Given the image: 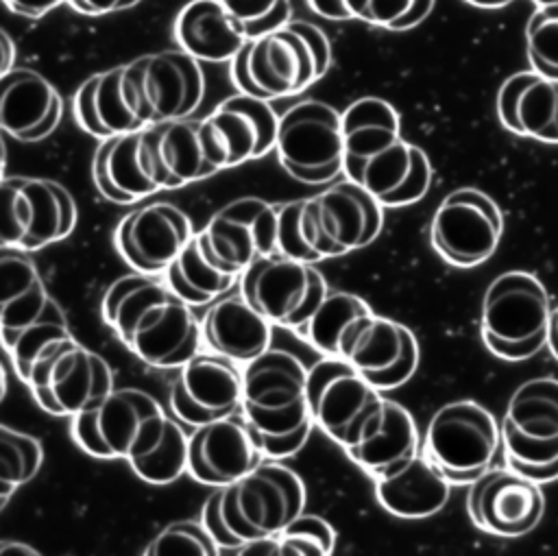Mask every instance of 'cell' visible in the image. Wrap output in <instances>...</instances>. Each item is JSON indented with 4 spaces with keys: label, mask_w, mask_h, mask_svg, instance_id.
I'll list each match as a JSON object with an SVG mask.
<instances>
[{
    "label": "cell",
    "mask_w": 558,
    "mask_h": 556,
    "mask_svg": "<svg viewBox=\"0 0 558 556\" xmlns=\"http://www.w3.org/2000/svg\"><path fill=\"white\" fill-rule=\"evenodd\" d=\"M344 174L384 207L421 201L432 185L423 148L401 135L399 111L379 96H362L342 111Z\"/></svg>",
    "instance_id": "1"
},
{
    "label": "cell",
    "mask_w": 558,
    "mask_h": 556,
    "mask_svg": "<svg viewBox=\"0 0 558 556\" xmlns=\"http://www.w3.org/2000/svg\"><path fill=\"white\" fill-rule=\"evenodd\" d=\"M102 318L126 349L155 368H179L198 353L201 321L166 279L118 277L102 294Z\"/></svg>",
    "instance_id": "2"
},
{
    "label": "cell",
    "mask_w": 558,
    "mask_h": 556,
    "mask_svg": "<svg viewBox=\"0 0 558 556\" xmlns=\"http://www.w3.org/2000/svg\"><path fill=\"white\" fill-rule=\"evenodd\" d=\"M303 506L301 475L286 464L262 462L240 480L214 486L201 521L220 545V554H238L240 547L281 532Z\"/></svg>",
    "instance_id": "3"
},
{
    "label": "cell",
    "mask_w": 558,
    "mask_h": 556,
    "mask_svg": "<svg viewBox=\"0 0 558 556\" xmlns=\"http://www.w3.org/2000/svg\"><path fill=\"white\" fill-rule=\"evenodd\" d=\"M242 416L266 458L294 456L314 419L307 401V366L288 349H266L244 366Z\"/></svg>",
    "instance_id": "4"
},
{
    "label": "cell",
    "mask_w": 558,
    "mask_h": 556,
    "mask_svg": "<svg viewBox=\"0 0 558 556\" xmlns=\"http://www.w3.org/2000/svg\"><path fill=\"white\" fill-rule=\"evenodd\" d=\"M231 63V81L242 94L277 100L301 94L331 68V44L312 22L290 20L248 39Z\"/></svg>",
    "instance_id": "5"
},
{
    "label": "cell",
    "mask_w": 558,
    "mask_h": 556,
    "mask_svg": "<svg viewBox=\"0 0 558 556\" xmlns=\"http://www.w3.org/2000/svg\"><path fill=\"white\" fill-rule=\"evenodd\" d=\"M551 310L549 294L536 275L508 270L484 292L482 340L501 360H527L547 345Z\"/></svg>",
    "instance_id": "6"
},
{
    "label": "cell",
    "mask_w": 558,
    "mask_h": 556,
    "mask_svg": "<svg viewBox=\"0 0 558 556\" xmlns=\"http://www.w3.org/2000/svg\"><path fill=\"white\" fill-rule=\"evenodd\" d=\"M168 421L146 390L113 388L94 408L72 416V438L89 456L131 462L159 445Z\"/></svg>",
    "instance_id": "7"
},
{
    "label": "cell",
    "mask_w": 558,
    "mask_h": 556,
    "mask_svg": "<svg viewBox=\"0 0 558 556\" xmlns=\"http://www.w3.org/2000/svg\"><path fill=\"white\" fill-rule=\"evenodd\" d=\"M506 464L545 484L558 480V379L534 377L510 397L501 419Z\"/></svg>",
    "instance_id": "8"
},
{
    "label": "cell",
    "mask_w": 558,
    "mask_h": 556,
    "mask_svg": "<svg viewBox=\"0 0 558 556\" xmlns=\"http://www.w3.org/2000/svg\"><path fill=\"white\" fill-rule=\"evenodd\" d=\"M504 449L501 425L473 399L440 406L425 430L421 451L451 484H471L486 473Z\"/></svg>",
    "instance_id": "9"
},
{
    "label": "cell",
    "mask_w": 558,
    "mask_h": 556,
    "mask_svg": "<svg viewBox=\"0 0 558 556\" xmlns=\"http://www.w3.org/2000/svg\"><path fill=\"white\" fill-rule=\"evenodd\" d=\"M307 401L314 423L342 449L360 440L386 403L349 360L331 355L307 366Z\"/></svg>",
    "instance_id": "10"
},
{
    "label": "cell",
    "mask_w": 558,
    "mask_h": 556,
    "mask_svg": "<svg viewBox=\"0 0 558 556\" xmlns=\"http://www.w3.org/2000/svg\"><path fill=\"white\" fill-rule=\"evenodd\" d=\"M275 153L303 183H327L344 172L342 113L323 100H301L279 116Z\"/></svg>",
    "instance_id": "11"
},
{
    "label": "cell",
    "mask_w": 558,
    "mask_h": 556,
    "mask_svg": "<svg viewBox=\"0 0 558 556\" xmlns=\"http://www.w3.org/2000/svg\"><path fill=\"white\" fill-rule=\"evenodd\" d=\"M124 92L144 124L187 118L201 105L205 76L185 50H161L124 63Z\"/></svg>",
    "instance_id": "12"
},
{
    "label": "cell",
    "mask_w": 558,
    "mask_h": 556,
    "mask_svg": "<svg viewBox=\"0 0 558 556\" xmlns=\"http://www.w3.org/2000/svg\"><path fill=\"white\" fill-rule=\"evenodd\" d=\"M24 384L46 412L72 419L113 390V375L105 358L70 336L33 364Z\"/></svg>",
    "instance_id": "13"
},
{
    "label": "cell",
    "mask_w": 558,
    "mask_h": 556,
    "mask_svg": "<svg viewBox=\"0 0 558 556\" xmlns=\"http://www.w3.org/2000/svg\"><path fill=\"white\" fill-rule=\"evenodd\" d=\"M76 205L72 194L44 177L2 179V244L24 251L44 249L72 233Z\"/></svg>",
    "instance_id": "14"
},
{
    "label": "cell",
    "mask_w": 558,
    "mask_h": 556,
    "mask_svg": "<svg viewBox=\"0 0 558 556\" xmlns=\"http://www.w3.org/2000/svg\"><path fill=\"white\" fill-rule=\"evenodd\" d=\"M240 292L272 325L296 329L320 303L327 283L314 264L272 253L244 268Z\"/></svg>",
    "instance_id": "15"
},
{
    "label": "cell",
    "mask_w": 558,
    "mask_h": 556,
    "mask_svg": "<svg viewBox=\"0 0 558 556\" xmlns=\"http://www.w3.org/2000/svg\"><path fill=\"white\" fill-rule=\"evenodd\" d=\"M504 216L499 205L477 188L449 192L434 211L429 238L434 251L453 266H477L499 246Z\"/></svg>",
    "instance_id": "16"
},
{
    "label": "cell",
    "mask_w": 558,
    "mask_h": 556,
    "mask_svg": "<svg viewBox=\"0 0 558 556\" xmlns=\"http://www.w3.org/2000/svg\"><path fill=\"white\" fill-rule=\"evenodd\" d=\"M161 190H177L229 168L227 146L207 118H174L146 126Z\"/></svg>",
    "instance_id": "17"
},
{
    "label": "cell",
    "mask_w": 558,
    "mask_h": 556,
    "mask_svg": "<svg viewBox=\"0 0 558 556\" xmlns=\"http://www.w3.org/2000/svg\"><path fill=\"white\" fill-rule=\"evenodd\" d=\"M471 521L495 536L514 539L532 532L545 512L541 484L506 467H490L469 484Z\"/></svg>",
    "instance_id": "18"
},
{
    "label": "cell",
    "mask_w": 558,
    "mask_h": 556,
    "mask_svg": "<svg viewBox=\"0 0 558 556\" xmlns=\"http://www.w3.org/2000/svg\"><path fill=\"white\" fill-rule=\"evenodd\" d=\"M244 373L220 353H196L170 386V410L187 425H203L242 412Z\"/></svg>",
    "instance_id": "19"
},
{
    "label": "cell",
    "mask_w": 558,
    "mask_h": 556,
    "mask_svg": "<svg viewBox=\"0 0 558 556\" xmlns=\"http://www.w3.org/2000/svg\"><path fill=\"white\" fill-rule=\"evenodd\" d=\"M190 216L172 203H148L131 209L116 227V249L137 273L163 275L170 262L192 240Z\"/></svg>",
    "instance_id": "20"
},
{
    "label": "cell",
    "mask_w": 558,
    "mask_h": 556,
    "mask_svg": "<svg viewBox=\"0 0 558 556\" xmlns=\"http://www.w3.org/2000/svg\"><path fill=\"white\" fill-rule=\"evenodd\" d=\"M246 419L229 414L196 425L187 440V473L207 486H225L264 462Z\"/></svg>",
    "instance_id": "21"
},
{
    "label": "cell",
    "mask_w": 558,
    "mask_h": 556,
    "mask_svg": "<svg viewBox=\"0 0 558 556\" xmlns=\"http://www.w3.org/2000/svg\"><path fill=\"white\" fill-rule=\"evenodd\" d=\"M327 257L371 244L384 222V205L355 181L336 183L310 198Z\"/></svg>",
    "instance_id": "22"
},
{
    "label": "cell",
    "mask_w": 558,
    "mask_h": 556,
    "mask_svg": "<svg viewBox=\"0 0 558 556\" xmlns=\"http://www.w3.org/2000/svg\"><path fill=\"white\" fill-rule=\"evenodd\" d=\"M279 205L257 196L227 203L203 227L214 251L244 273L255 259L277 253Z\"/></svg>",
    "instance_id": "23"
},
{
    "label": "cell",
    "mask_w": 558,
    "mask_h": 556,
    "mask_svg": "<svg viewBox=\"0 0 558 556\" xmlns=\"http://www.w3.org/2000/svg\"><path fill=\"white\" fill-rule=\"evenodd\" d=\"M344 360L375 388L392 390L414 375L418 366V342L405 325L371 314L357 329Z\"/></svg>",
    "instance_id": "24"
},
{
    "label": "cell",
    "mask_w": 558,
    "mask_h": 556,
    "mask_svg": "<svg viewBox=\"0 0 558 556\" xmlns=\"http://www.w3.org/2000/svg\"><path fill=\"white\" fill-rule=\"evenodd\" d=\"M92 177L98 192L118 205H131L161 192L146 126L100 140L92 159Z\"/></svg>",
    "instance_id": "25"
},
{
    "label": "cell",
    "mask_w": 558,
    "mask_h": 556,
    "mask_svg": "<svg viewBox=\"0 0 558 556\" xmlns=\"http://www.w3.org/2000/svg\"><path fill=\"white\" fill-rule=\"evenodd\" d=\"M63 116L57 87L31 68H13L0 78V126L20 142L48 137Z\"/></svg>",
    "instance_id": "26"
},
{
    "label": "cell",
    "mask_w": 558,
    "mask_h": 556,
    "mask_svg": "<svg viewBox=\"0 0 558 556\" xmlns=\"http://www.w3.org/2000/svg\"><path fill=\"white\" fill-rule=\"evenodd\" d=\"M497 116L514 135L558 144V78L536 70L508 76L497 92Z\"/></svg>",
    "instance_id": "27"
},
{
    "label": "cell",
    "mask_w": 558,
    "mask_h": 556,
    "mask_svg": "<svg viewBox=\"0 0 558 556\" xmlns=\"http://www.w3.org/2000/svg\"><path fill=\"white\" fill-rule=\"evenodd\" d=\"M201 334L209 351L246 364L270 349L272 323L242 294L222 297L203 314Z\"/></svg>",
    "instance_id": "28"
},
{
    "label": "cell",
    "mask_w": 558,
    "mask_h": 556,
    "mask_svg": "<svg viewBox=\"0 0 558 556\" xmlns=\"http://www.w3.org/2000/svg\"><path fill=\"white\" fill-rule=\"evenodd\" d=\"M209 120L227 146L229 168L264 157L275 148L279 116L270 100L240 92L220 100Z\"/></svg>",
    "instance_id": "29"
},
{
    "label": "cell",
    "mask_w": 558,
    "mask_h": 556,
    "mask_svg": "<svg viewBox=\"0 0 558 556\" xmlns=\"http://www.w3.org/2000/svg\"><path fill=\"white\" fill-rule=\"evenodd\" d=\"M174 41L198 61H231L248 41L222 0H190L174 17Z\"/></svg>",
    "instance_id": "30"
},
{
    "label": "cell",
    "mask_w": 558,
    "mask_h": 556,
    "mask_svg": "<svg viewBox=\"0 0 558 556\" xmlns=\"http://www.w3.org/2000/svg\"><path fill=\"white\" fill-rule=\"evenodd\" d=\"M451 482L421 451L399 469L375 478V495L384 510L401 519L436 515L449 499Z\"/></svg>",
    "instance_id": "31"
},
{
    "label": "cell",
    "mask_w": 558,
    "mask_h": 556,
    "mask_svg": "<svg viewBox=\"0 0 558 556\" xmlns=\"http://www.w3.org/2000/svg\"><path fill=\"white\" fill-rule=\"evenodd\" d=\"M124 65H116L85 78L72 98L74 120L89 135L105 140L111 135L144 129L124 92Z\"/></svg>",
    "instance_id": "32"
},
{
    "label": "cell",
    "mask_w": 558,
    "mask_h": 556,
    "mask_svg": "<svg viewBox=\"0 0 558 556\" xmlns=\"http://www.w3.org/2000/svg\"><path fill=\"white\" fill-rule=\"evenodd\" d=\"M240 275L238 268L214 251L205 229L196 231L163 270L166 283L190 305H205L220 299Z\"/></svg>",
    "instance_id": "33"
},
{
    "label": "cell",
    "mask_w": 558,
    "mask_h": 556,
    "mask_svg": "<svg viewBox=\"0 0 558 556\" xmlns=\"http://www.w3.org/2000/svg\"><path fill=\"white\" fill-rule=\"evenodd\" d=\"M344 451L373 478L399 469L418 454V434L412 414L401 403L386 399L379 416Z\"/></svg>",
    "instance_id": "34"
},
{
    "label": "cell",
    "mask_w": 558,
    "mask_h": 556,
    "mask_svg": "<svg viewBox=\"0 0 558 556\" xmlns=\"http://www.w3.org/2000/svg\"><path fill=\"white\" fill-rule=\"evenodd\" d=\"M373 314L364 299L344 290H329L296 331L323 355L344 358L357 329Z\"/></svg>",
    "instance_id": "35"
},
{
    "label": "cell",
    "mask_w": 558,
    "mask_h": 556,
    "mask_svg": "<svg viewBox=\"0 0 558 556\" xmlns=\"http://www.w3.org/2000/svg\"><path fill=\"white\" fill-rule=\"evenodd\" d=\"M57 303L48 297L33 262L20 253L2 255V336L44 318Z\"/></svg>",
    "instance_id": "36"
},
{
    "label": "cell",
    "mask_w": 558,
    "mask_h": 556,
    "mask_svg": "<svg viewBox=\"0 0 558 556\" xmlns=\"http://www.w3.org/2000/svg\"><path fill=\"white\" fill-rule=\"evenodd\" d=\"M336 545V532L329 521L316 515L294 517L275 536L253 541L242 547V554H281V556H325Z\"/></svg>",
    "instance_id": "37"
},
{
    "label": "cell",
    "mask_w": 558,
    "mask_h": 556,
    "mask_svg": "<svg viewBox=\"0 0 558 556\" xmlns=\"http://www.w3.org/2000/svg\"><path fill=\"white\" fill-rule=\"evenodd\" d=\"M277 253L290 255V257H296V259H303L310 264L329 259L310 198L290 201V203L279 205Z\"/></svg>",
    "instance_id": "38"
},
{
    "label": "cell",
    "mask_w": 558,
    "mask_h": 556,
    "mask_svg": "<svg viewBox=\"0 0 558 556\" xmlns=\"http://www.w3.org/2000/svg\"><path fill=\"white\" fill-rule=\"evenodd\" d=\"M70 329L65 323L63 312L59 310V305H54L44 318H39L37 323L2 336L4 340V351L7 358L13 362V368L17 373V377L24 382L33 368V364L48 353L54 345H59L61 340L70 338Z\"/></svg>",
    "instance_id": "39"
},
{
    "label": "cell",
    "mask_w": 558,
    "mask_h": 556,
    "mask_svg": "<svg viewBox=\"0 0 558 556\" xmlns=\"http://www.w3.org/2000/svg\"><path fill=\"white\" fill-rule=\"evenodd\" d=\"M44 462L39 438L17 432L9 425L0 427V504L9 501L11 493L31 482Z\"/></svg>",
    "instance_id": "40"
},
{
    "label": "cell",
    "mask_w": 558,
    "mask_h": 556,
    "mask_svg": "<svg viewBox=\"0 0 558 556\" xmlns=\"http://www.w3.org/2000/svg\"><path fill=\"white\" fill-rule=\"evenodd\" d=\"M187 440L190 436H185L177 423V416H170L159 445L150 454L131 460L129 464L135 475L148 484H170L187 471Z\"/></svg>",
    "instance_id": "41"
},
{
    "label": "cell",
    "mask_w": 558,
    "mask_h": 556,
    "mask_svg": "<svg viewBox=\"0 0 558 556\" xmlns=\"http://www.w3.org/2000/svg\"><path fill=\"white\" fill-rule=\"evenodd\" d=\"M525 50L532 70L558 78V4L534 9L525 24Z\"/></svg>",
    "instance_id": "42"
},
{
    "label": "cell",
    "mask_w": 558,
    "mask_h": 556,
    "mask_svg": "<svg viewBox=\"0 0 558 556\" xmlns=\"http://www.w3.org/2000/svg\"><path fill=\"white\" fill-rule=\"evenodd\" d=\"M146 554H220V545L203 521H174L146 547Z\"/></svg>",
    "instance_id": "43"
},
{
    "label": "cell",
    "mask_w": 558,
    "mask_h": 556,
    "mask_svg": "<svg viewBox=\"0 0 558 556\" xmlns=\"http://www.w3.org/2000/svg\"><path fill=\"white\" fill-rule=\"evenodd\" d=\"M434 4L436 0H364L362 22L386 31H408L418 26Z\"/></svg>",
    "instance_id": "44"
},
{
    "label": "cell",
    "mask_w": 558,
    "mask_h": 556,
    "mask_svg": "<svg viewBox=\"0 0 558 556\" xmlns=\"http://www.w3.org/2000/svg\"><path fill=\"white\" fill-rule=\"evenodd\" d=\"M238 17L248 39L290 22V0H222Z\"/></svg>",
    "instance_id": "45"
},
{
    "label": "cell",
    "mask_w": 558,
    "mask_h": 556,
    "mask_svg": "<svg viewBox=\"0 0 558 556\" xmlns=\"http://www.w3.org/2000/svg\"><path fill=\"white\" fill-rule=\"evenodd\" d=\"M307 7L327 20H362L364 0H307Z\"/></svg>",
    "instance_id": "46"
},
{
    "label": "cell",
    "mask_w": 558,
    "mask_h": 556,
    "mask_svg": "<svg viewBox=\"0 0 558 556\" xmlns=\"http://www.w3.org/2000/svg\"><path fill=\"white\" fill-rule=\"evenodd\" d=\"M65 2L83 15H105V13L129 9L140 0H65Z\"/></svg>",
    "instance_id": "47"
},
{
    "label": "cell",
    "mask_w": 558,
    "mask_h": 556,
    "mask_svg": "<svg viewBox=\"0 0 558 556\" xmlns=\"http://www.w3.org/2000/svg\"><path fill=\"white\" fill-rule=\"evenodd\" d=\"M61 2H65V0H4V4L13 13H17L20 17H26V20L44 17L48 11L57 9Z\"/></svg>",
    "instance_id": "48"
},
{
    "label": "cell",
    "mask_w": 558,
    "mask_h": 556,
    "mask_svg": "<svg viewBox=\"0 0 558 556\" xmlns=\"http://www.w3.org/2000/svg\"><path fill=\"white\" fill-rule=\"evenodd\" d=\"M13 61H15V44L9 37L7 31L0 33V74H7L13 70Z\"/></svg>",
    "instance_id": "49"
},
{
    "label": "cell",
    "mask_w": 558,
    "mask_h": 556,
    "mask_svg": "<svg viewBox=\"0 0 558 556\" xmlns=\"http://www.w3.org/2000/svg\"><path fill=\"white\" fill-rule=\"evenodd\" d=\"M466 2L473 7H480V9H499V7L510 4L512 0H466Z\"/></svg>",
    "instance_id": "50"
},
{
    "label": "cell",
    "mask_w": 558,
    "mask_h": 556,
    "mask_svg": "<svg viewBox=\"0 0 558 556\" xmlns=\"http://www.w3.org/2000/svg\"><path fill=\"white\" fill-rule=\"evenodd\" d=\"M547 345H549V351L558 358V327L551 325V321H549V338H547Z\"/></svg>",
    "instance_id": "51"
},
{
    "label": "cell",
    "mask_w": 558,
    "mask_h": 556,
    "mask_svg": "<svg viewBox=\"0 0 558 556\" xmlns=\"http://www.w3.org/2000/svg\"><path fill=\"white\" fill-rule=\"evenodd\" d=\"M536 7H547V4H558V0H532Z\"/></svg>",
    "instance_id": "52"
},
{
    "label": "cell",
    "mask_w": 558,
    "mask_h": 556,
    "mask_svg": "<svg viewBox=\"0 0 558 556\" xmlns=\"http://www.w3.org/2000/svg\"><path fill=\"white\" fill-rule=\"evenodd\" d=\"M551 325L558 327V305L551 310Z\"/></svg>",
    "instance_id": "53"
}]
</instances>
